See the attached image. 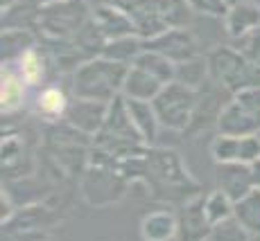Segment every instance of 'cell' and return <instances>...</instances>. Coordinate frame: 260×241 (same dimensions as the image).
<instances>
[{
  "mask_svg": "<svg viewBox=\"0 0 260 241\" xmlns=\"http://www.w3.org/2000/svg\"><path fill=\"white\" fill-rule=\"evenodd\" d=\"M253 178H256V187H260V163H256L253 167Z\"/></svg>",
  "mask_w": 260,
  "mask_h": 241,
  "instance_id": "cell-16",
  "label": "cell"
},
{
  "mask_svg": "<svg viewBox=\"0 0 260 241\" xmlns=\"http://www.w3.org/2000/svg\"><path fill=\"white\" fill-rule=\"evenodd\" d=\"M161 84L163 82H158L154 74H149L147 70H143V68L136 66L132 72L127 74V82H124V86H127L129 99H143V102H147V99L156 97V95L163 90Z\"/></svg>",
  "mask_w": 260,
  "mask_h": 241,
  "instance_id": "cell-7",
  "label": "cell"
},
{
  "mask_svg": "<svg viewBox=\"0 0 260 241\" xmlns=\"http://www.w3.org/2000/svg\"><path fill=\"white\" fill-rule=\"evenodd\" d=\"M122 74L124 66H120V63H88L79 70L77 82H75V93L82 95V99H109L120 86Z\"/></svg>",
  "mask_w": 260,
  "mask_h": 241,
  "instance_id": "cell-1",
  "label": "cell"
},
{
  "mask_svg": "<svg viewBox=\"0 0 260 241\" xmlns=\"http://www.w3.org/2000/svg\"><path fill=\"white\" fill-rule=\"evenodd\" d=\"M21 97H23V88L21 84L16 82L14 77H3V108L5 110H12L21 104Z\"/></svg>",
  "mask_w": 260,
  "mask_h": 241,
  "instance_id": "cell-13",
  "label": "cell"
},
{
  "mask_svg": "<svg viewBox=\"0 0 260 241\" xmlns=\"http://www.w3.org/2000/svg\"><path fill=\"white\" fill-rule=\"evenodd\" d=\"M206 214H208V221H211L213 225H217V223H222V221L231 219L233 200L229 198L222 189H217V192L211 194L208 200H206Z\"/></svg>",
  "mask_w": 260,
  "mask_h": 241,
  "instance_id": "cell-10",
  "label": "cell"
},
{
  "mask_svg": "<svg viewBox=\"0 0 260 241\" xmlns=\"http://www.w3.org/2000/svg\"><path fill=\"white\" fill-rule=\"evenodd\" d=\"M206 241H247V230L240 225V221H222V223L213 225L211 234L206 237Z\"/></svg>",
  "mask_w": 260,
  "mask_h": 241,
  "instance_id": "cell-11",
  "label": "cell"
},
{
  "mask_svg": "<svg viewBox=\"0 0 260 241\" xmlns=\"http://www.w3.org/2000/svg\"><path fill=\"white\" fill-rule=\"evenodd\" d=\"M233 214L247 232L260 234V187H253L247 196L236 200Z\"/></svg>",
  "mask_w": 260,
  "mask_h": 241,
  "instance_id": "cell-6",
  "label": "cell"
},
{
  "mask_svg": "<svg viewBox=\"0 0 260 241\" xmlns=\"http://www.w3.org/2000/svg\"><path fill=\"white\" fill-rule=\"evenodd\" d=\"M217 185H219V189L236 203V200L247 196V194L256 187L253 169L244 163H219Z\"/></svg>",
  "mask_w": 260,
  "mask_h": 241,
  "instance_id": "cell-4",
  "label": "cell"
},
{
  "mask_svg": "<svg viewBox=\"0 0 260 241\" xmlns=\"http://www.w3.org/2000/svg\"><path fill=\"white\" fill-rule=\"evenodd\" d=\"M179 223L170 212H152L143 219L141 234L145 241H170L177 232Z\"/></svg>",
  "mask_w": 260,
  "mask_h": 241,
  "instance_id": "cell-8",
  "label": "cell"
},
{
  "mask_svg": "<svg viewBox=\"0 0 260 241\" xmlns=\"http://www.w3.org/2000/svg\"><path fill=\"white\" fill-rule=\"evenodd\" d=\"M211 230H213V223L208 221L206 203H202V200L183 203L181 223H179L181 241H204L211 234Z\"/></svg>",
  "mask_w": 260,
  "mask_h": 241,
  "instance_id": "cell-5",
  "label": "cell"
},
{
  "mask_svg": "<svg viewBox=\"0 0 260 241\" xmlns=\"http://www.w3.org/2000/svg\"><path fill=\"white\" fill-rule=\"evenodd\" d=\"M260 21V12L253 5H238L236 9H233L231 14V21H229V25H231V32L238 27V23H242V27H240V34H244L247 29H251L253 25H256Z\"/></svg>",
  "mask_w": 260,
  "mask_h": 241,
  "instance_id": "cell-12",
  "label": "cell"
},
{
  "mask_svg": "<svg viewBox=\"0 0 260 241\" xmlns=\"http://www.w3.org/2000/svg\"><path fill=\"white\" fill-rule=\"evenodd\" d=\"M21 70H23V74H25L27 82H37L39 74H41V63L37 61V57H34L32 52H27V54H23Z\"/></svg>",
  "mask_w": 260,
  "mask_h": 241,
  "instance_id": "cell-15",
  "label": "cell"
},
{
  "mask_svg": "<svg viewBox=\"0 0 260 241\" xmlns=\"http://www.w3.org/2000/svg\"><path fill=\"white\" fill-rule=\"evenodd\" d=\"M39 106H41L43 113H50V115L61 113L63 106H66L63 93H61V90H57V88H48L46 93L39 97Z\"/></svg>",
  "mask_w": 260,
  "mask_h": 241,
  "instance_id": "cell-14",
  "label": "cell"
},
{
  "mask_svg": "<svg viewBox=\"0 0 260 241\" xmlns=\"http://www.w3.org/2000/svg\"><path fill=\"white\" fill-rule=\"evenodd\" d=\"M127 106H129V115H132V122L141 131L143 140H154V135H156V119H158L156 113L143 99H132Z\"/></svg>",
  "mask_w": 260,
  "mask_h": 241,
  "instance_id": "cell-9",
  "label": "cell"
},
{
  "mask_svg": "<svg viewBox=\"0 0 260 241\" xmlns=\"http://www.w3.org/2000/svg\"><path fill=\"white\" fill-rule=\"evenodd\" d=\"M194 93L186 86H172L163 88L156 95V102H154V113H156L158 122H163L170 129H183L188 124L190 115L194 108Z\"/></svg>",
  "mask_w": 260,
  "mask_h": 241,
  "instance_id": "cell-2",
  "label": "cell"
},
{
  "mask_svg": "<svg viewBox=\"0 0 260 241\" xmlns=\"http://www.w3.org/2000/svg\"><path fill=\"white\" fill-rule=\"evenodd\" d=\"M213 155L217 163H258L260 138L253 135H226L213 142Z\"/></svg>",
  "mask_w": 260,
  "mask_h": 241,
  "instance_id": "cell-3",
  "label": "cell"
}]
</instances>
